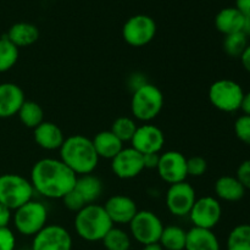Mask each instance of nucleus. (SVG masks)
Instances as JSON below:
<instances>
[{"mask_svg":"<svg viewBox=\"0 0 250 250\" xmlns=\"http://www.w3.org/2000/svg\"><path fill=\"white\" fill-rule=\"evenodd\" d=\"M77 175L60 159H41L31 170L32 187L34 192L48 199H62L73 189Z\"/></svg>","mask_w":250,"mask_h":250,"instance_id":"obj_1","label":"nucleus"},{"mask_svg":"<svg viewBox=\"0 0 250 250\" xmlns=\"http://www.w3.org/2000/svg\"><path fill=\"white\" fill-rule=\"evenodd\" d=\"M59 151L60 160L77 176L93 173L99 163L92 139L82 134H73L65 138Z\"/></svg>","mask_w":250,"mask_h":250,"instance_id":"obj_2","label":"nucleus"},{"mask_svg":"<svg viewBox=\"0 0 250 250\" xmlns=\"http://www.w3.org/2000/svg\"><path fill=\"white\" fill-rule=\"evenodd\" d=\"M112 226L114 224L103 205L88 204L76 212L75 231L83 241L102 242Z\"/></svg>","mask_w":250,"mask_h":250,"instance_id":"obj_3","label":"nucleus"},{"mask_svg":"<svg viewBox=\"0 0 250 250\" xmlns=\"http://www.w3.org/2000/svg\"><path fill=\"white\" fill-rule=\"evenodd\" d=\"M164 106V94L156 85L146 82L133 90L131 111L134 119L149 124L160 114Z\"/></svg>","mask_w":250,"mask_h":250,"instance_id":"obj_4","label":"nucleus"},{"mask_svg":"<svg viewBox=\"0 0 250 250\" xmlns=\"http://www.w3.org/2000/svg\"><path fill=\"white\" fill-rule=\"evenodd\" d=\"M34 189L31 181L17 173L0 176V204L12 211L33 199Z\"/></svg>","mask_w":250,"mask_h":250,"instance_id":"obj_5","label":"nucleus"},{"mask_svg":"<svg viewBox=\"0 0 250 250\" xmlns=\"http://www.w3.org/2000/svg\"><path fill=\"white\" fill-rule=\"evenodd\" d=\"M48 209L45 205L37 200H29L26 204L14 210L12 222L20 234L34 237L41 229L46 226Z\"/></svg>","mask_w":250,"mask_h":250,"instance_id":"obj_6","label":"nucleus"},{"mask_svg":"<svg viewBox=\"0 0 250 250\" xmlns=\"http://www.w3.org/2000/svg\"><path fill=\"white\" fill-rule=\"evenodd\" d=\"M243 97V88L232 80L215 81L209 88L210 103L222 112H234L241 109Z\"/></svg>","mask_w":250,"mask_h":250,"instance_id":"obj_7","label":"nucleus"},{"mask_svg":"<svg viewBox=\"0 0 250 250\" xmlns=\"http://www.w3.org/2000/svg\"><path fill=\"white\" fill-rule=\"evenodd\" d=\"M128 226L132 238L142 246L159 243L164 229L160 217L150 210H138Z\"/></svg>","mask_w":250,"mask_h":250,"instance_id":"obj_8","label":"nucleus"},{"mask_svg":"<svg viewBox=\"0 0 250 250\" xmlns=\"http://www.w3.org/2000/svg\"><path fill=\"white\" fill-rule=\"evenodd\" d=\"M156 29V22L153 17L138 14L129 17L125 22L122 27V37L128 45L141 48L155 38Z\"/></svg>","mask_w":250,"mask_h":250,"instance_id":"obj_9","label":"nucleus"},{"mask_svg":"<svg viewBox=\"0 0 250 250\" xmlns=\"http://www.w3.org/2000/svg\"><path fill=\"white\" fill-rule=\"evenodd\" d=\"M166 207L170 214L177 217L188 216L197 200L195 189L187 181L170 185L166 192Z\"/></svg>","mask_w":250,"mask_h":250,"instance_id":"obj_10","label":"nucleus"},{"mask_svg":"<svg viewBox=\"0 0 250 250\" xmlns=\"http://www.w3.org/2000/svg\"><path fill=\"white\" fill-rule=\"evenodd\" d=\"M188 216L192 221L193 227L212 229L221 220L222 207L217 198L208 195L195 200Z\"/></svg>","mask_w":250,"mask_h":250,"instance_id":"obj_11","label":"nucleus"},{"mask_svg":"<svg viewBox=\"0 0 250 250\" xmlns=\"http://www.w3.org/2000/svg\"><path fill=\"white\" fill-rule=\"evenodd\" d=\"M32 250H72V237L60 225H46L33 237Z\"/></svg>","mask_w":250,"mask_h":250,"instance_id":"obj_12","label":"nucleus"},{"mask_svg":"<svg viewBox=\"0 0 250 250\" xmlns=\"http://www.w3.org/2000/svg\"><path fill=\"white\" fill-rule=\"evenodd\" d=\"M156 171L161 180L168 185L183 182L188 177L187 158L180 151H165L160 154Z\"/></svg>","mask_w":250,"mask_h":250,"instance_id":"obj_13","label":"nucleus"},{"mask_svg":"<svg viewBox=\"0 0 250 250\" xmlns=\"http://www.w3.org/2000/svg\"><path fill=\"white\" fill-rule=\"evenodd\" d=\"M165 144L164 132L158 126L144 124L137 127L133 138L131 141L132 148L136 149L142 155L146 154H160Z\"/></svg>","mask_w":250,"mask_h":250,"instance_id":"obj_14","label":"nucleus"},{"mask_svg":"<svg viewBox=\"0 0 250 250\" xmlns=\"http://www.w3.org/2000/svg\"><path fill=\"white\" fill-rule=\"evenodd\" d=\"M111 170L121 180H132L144 170L143 155L132 146L124 148L111 160Z\"/></svg>","mask_w":250,"mask_h":250,"instance_id":"obj_15","label":"nucleus"},{"mask_svg":"<svg viewBox=\"0 0 250 250\" xmlns=\"http://www.w3.org/2000/svg\"><path fill=\"white\" fill-rule=\"evenodd\" d=\"M103 207L114 225H128L138 212L136 202L124 194L112 195Z\"/></svg>","mask_w":250,"mask_h":250,"instance_id":"obj_16","label":"nucleus"},{"mask_svg":"<svg viewBox=\"0 0 250 250\" xmlns=\"http://www.w3.org/2000/svg\"><path fill=\"white\" fill-rule=\"evenodd\" d=\"M24 102V93L20 85L11 82L0 83V119L17 115Z\"/></svg>","mask_w":250,"mask_h":250,"instance_id":"obj_17","label":"nucleus"},{"mask_svg":"<svg viewBox=\"0 0 250 250\" xmlns=\"http://www.w3.org/2000/svg\"><path fill=\"white\" fill-rule=\"evenodd\" d=\"M33 137L36 143L44 150H60L65 136L56 124L50 121H43L33 129Z\"/></svg>","mask_w":250,"mask_h":250,"instance_id":"obj_18","label":"nucleus"},{"mask_svg":"<svg viewBox=\"0 0 250 250\" xmlns=\"http://www.w3.org/2000/svg\"><path fill=\"white\" fill-rule=\"evenodd\" d=\"M185 250H221V247L212 229L192 227L187 231Z\"/></svg>","mask_w":250,"mask_h":250,"instance_id":"obj_19","label":"nucleus"},{"mask_svg":"<svg viewBox=\"0 0 250 250\" xmlns=\"http://www.w3.org/2000/svg\"><path fill=\"white\" fill-rule=\"evenodd\" d=\"M99 159L112 160L124 149V143L111 131H102L92 139Z\"/></svg>","mask_w":250,"mask_h":250,"instance_id":"obj_20","label":"nucleus"},{"mask_svg":"<svg viewBox=\"0 0 250 250\" xmlns=\"http://www.w3.org/2000/svg\"><path fill=\"white\" fill-rule=\"evenodd\" d=\"M5 36L20 49L36 43L39 39V29L36 24L29 22H17L10 27Z\"/></svg>","mask_w":250,"mask_h":250,"instance_id":"obj_21","label":"nucleus"},{"mask_svg":"<svg viewBox=\"0 0 250 250\" xmlns=\"http://www.w3.org/2000/svg\"><path fill=\"white\" fill-rule=\"evenodd\" d=\"M244 16L234 7H225L215 17V27L224 36L238 33L243 28Z\"/></svg>","mask_w":250,"mask_h":250,"instance_id":"obj_22","label":"nucleus"},{"mask_svg":"<svg viewBox=\"0 0 250 250\" xmlns=\"http://www.w3.org/2000/svg\"><path fill=\"white\" fill-rule=\"evenodd\" d=\"M215 193L217 198L225 202H238L246 194V188L233 176H221L215 182Z\"/></svg>","mask_w":250,"mask_h":250,"instance_id":"obj_23","label":"nucleus"},{"mask_svg":"<svg viewBox=\"0 0 250 250\" xmlns=\"http://www.w3.org/2000/svg\"><path fill=\"white\" fill-rule=\"evenodd\" d=\"M73 188L82 195L87 204H94L102 197L103 189H104L102 180L93 173L77 176Z\"/></svg>","mask_w":250,"mask_h":250,"instance_id":"obj_24","label":"nucleus"},{"mask_svg":"<svg viewBox=\"0 0 250 250\" xmlns=\"http://www.w3.org/2000/svg\"><path fill=\"white\" fill-rule=\"evenodd\" d=\"M187 241V231L182 227L170 225L164 227L159 244L164 250H185Z\"/></svg>","mask_w":250,"mask_h":250,"instance_id":"obj_25","label":"nucleus"},{"mask_svg":"<svg viewBox=\"0 0 250 250\" xmlns=\"http://www.w3.org/2000/svg\"><path fill=\"white\" fill-rule=\"evenodd\" d=\"M20 121L27 128L34 129L44 121V111L38 103L26 100L17 112Z\"/></svg>","mask_w":250,"mask_h":250,"instance_id":"obj_26","label":"nucleus"},{"mask_svg":"<svg viewBox=\"0 0 250 250\" xmlns=\"http://www.w3.org/2000/svg\"><path fill=\"white\" fill-rule=\"evenodd\" d=\"M103 246L106 250H129L131 236L125 229L112 226V229L103 238Z\"/></svg>","mask_w":250,"mask_h":250,"instance_id":"obj_27","label":"nucleus"},{"mask_svg":"<svg viewBox=\"0 0 250 250\" xmlns=\"http://www.w3.org/2000/svg\"><path fill=\"white\" fill-rule=\"evenodd\" d=\"M227 250H250V225H238L229 232Z\"/></svg>","mask_w":250,"mask_h":250,"instance_id":"obj_28","label":"nucleus"},{"mask_svg":"<svg viewBox=\"0 0 250 250\" xmlns=\"http://www.w3.org/2000/svg\"><path fill=\"white\" fill-rule=\"evenodd\" d=\"M19 48L7 39L6 36L0 38V73L11 70L19 60Z\"/></svg>","mask_w":250,"mask_h":250,"instance_id":"obj_29","label":"nucleus"},{"mask_svg":"<svg viewBox=\"0 0 250 250\" xmlns=\"http://www.w3.org/2000/svg\"><path fill=\"white\" fill-rule=\"evenodd\" d=\"M137 124L134 119L128 116H120L112 122L110 131L122 142H131L137 131Z\"/></svg>","mask_w":250,"mask_h":250,"instance_id":"obj_30","label":"nucleus"},{"mask_svg":"<svg viewBox=\"0 0 250 250\" xmlns=\"http://www.w3.org/2000/svg\"><path fill=\"white\" fill-rule=\"evenodd\" d=\"M247 46H248V37L242 32L225 36L224 50L231 58H241Z\"/></svg>","mask_w":250,"mask_h":250,"instance_id":"obj_31","label":"nucleus"},{"mask_svg":"<svg viewBox=\"0 0 250 250\" xmlns=\"http://www.w3.org/2000/svg\"><path fill=\"white\" fill-rule=\"evenodd\" d=\"M234 133L237 138L247 146H250V116L243 115L234 122Z\"/></svg>","mask_w":250,"mask_h":250,"instance_id":"obj_32","label":"nucleus"},{"mask_svg":"<svg viewBox=\"0 0 250 250\" xmlns=\"http://www.w3.org/2000/svg\"><path fill=\"white\" fill-rule=\"evenodd\" d=\"M61 200H62L63 203V207L73 212H78L80 210H82L85 205H88L87 203L84 202V199L82 198V195H81L75 188H73L72 190H70V192H68Z\"/></svg>","mask_w":250,"mask_h":250,"instance_id":"obj_33","label":"nucleus"},{"mask_svg":"<svg viewBox=\"0 0 250 250\" xmlns=\"http://www.w3.org/2000/svg\"><path fill=\"white\" fill-rule=\"evenodd\" d=\"M208 170V163L202 156H192L187 159V172L192 177H202Z\"/></svg>","mask_w":250,"mask_h":250,"instance_id":"obj_34","label":"nucleus"},{"mask_svg":"<svg viewBox=\"0 0 250 250\" xmlns=\"http://www.w3.org/2000/svg\"><path fill=\"white\" fill-rule=\"evenodd\" d=\"M16 248V237L9 229H0V250H15Z\"/></svg>","mask_w":250,"mask_h":250,"instance_id":"obj_35","label":"nucleus"},{"mask_svg":"<svg viewBox=\"0 0 250 250\" xmlns=\"http://www.w3.org/2000/svg\"><path fill=\"white\" fill-rule=\"evenodd\" d=\"M237 178L246 189H250V159L243 161L237 168Z\"/></svg>","mask_w":250,"mask_h":250,"instance_id":"obj_36","label":"nucleus"},{"mask_svg":"<svg viewBox=\"0 0 250 250\" xmlns=\"http://www.w3.org/2000/svg\"><path fill=\"white\" fill-rule=\"evenodd\" d=\"M12 215H14V211L11 209L0 204V229L9 227L10 222L12 221Z\"/></svg>","mask_w":250,"mask_h":250,"instance_id":"obj_37","label":"nucleus"},{"mask_svg":"<svg viewBox=\"0 0 250 250\" xmlns=\"http://www.w3.org/2000/svg\"><path fill=\"white\" fill-rule=\"evenodd\" d=\"M159 159H160V154H146L143 155V163H144V168H149V170H153V168L158 167Z\"/></svg>","mask_w":250,"mask_h":250,"instance_id":"obj_38","label":"nucleus"},{"mask_svg":"<svg viewBox=\"0 0 250 250\" xmlns=\"http://www.w3.org/2000/svg\"><path fill=\"white\" fill-rule=\"evenodd\" d=\"M236 9L244 17H250V0H236Z\"/></svg>","mask_w":250,"mask_h":250,"instance_id":"obj_39","label":"nucleus"},{"mask_svg":"<svg viewBox=\"0 0 250 250\" xmlns=\"http://www.w3.org/2000/svg\"><path fill=\"white\" fill-rule=\"evenodd\" d=\"M241 62L243 65V67L246 68L248 72H250V45L246 48V50L243 51V54L241 55Z\"/></svg>","mask_w":250,"mask_h":250,"instance_id":"obj_40","label":"nucleus"},{"mask_svg":"<svg viewBox=\"0 0 250 250\" xmlns=\"http://www.w3.org/2000/svg\"><path fill=\"white\" fill-rule=\"evenodd\" d=\"M241 110L244 112V115H249L250 116V92L247 93V94L244 93L243 100H242Z\"/></svg>","mask_w":250,"mask_h":250,"instance_id":"obj_41","label":"nucleus"},{"mask_svg":"<svg viewBox=\"0 0 250 250\" xmlns=\"http://www.w3.org/2000/svg\"><path fill=\"white\" fill-rule=\"evenodd\" d=\"M242 33L246 34L247 37H250V17H244L243 28H242Z\"/></svg>","mask_w":250,"mask_h":250,"instance_id":"obj_42","label":"nucleus"},{"mask_svg":"<svg viewBox=\"0 0 250 250\" xmlns=\"http://www.w3.org/2000/svg\"><path fill=\"white\" fill-rule=\"evenodd\" d=\"M142 250H164V248L159 243H153V244H146V246H143Z\"/></svg>","mask_w":250,"mask_h":250,"instance_id":"obj_43","label":"nucleus"}]
</instances>
